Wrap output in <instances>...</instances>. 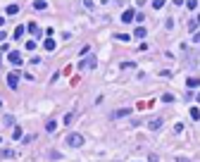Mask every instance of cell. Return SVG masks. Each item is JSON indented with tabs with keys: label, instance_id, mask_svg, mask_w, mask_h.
<instances>
[{
	"label": "cell",
	"instance_id": "cell-1",
	"mask_svg": "<svg viewBox=\"0 0 200 162\" xmlns=\"http://www.w3.org/2000/svg\"><path fill=\"white\" fill-rule=\"evenodd\" d=\"M67 145H71V148H81V145H83V136L76 133V131L69 133V136H67Z\"/></svg>",
	"mask_w": 200,
	"mask_h": 162
},
{
	"label": "cell",
	"instance_id": "cell-2",
	"mask_svg": "<svg viewBox=\"0 0 200 162\" xmlns=\"http://www.w3.org/2000/svg\"><path fill=\"white\" fill-rule=\"evenodd\" d=\"M95 65H98V60H95V55H88V57H83L81 62H79V69H95Z\"/></svg>",
	"mask_w": 200,
	"mask_h": 162
},
{
	"label": "cell",
	"instance_id": "cell-3",
	"mask_svg": "<svg viewBox=\"0 0 200 162\" xmlns=\"http://www.w3.org/2000/svg\"><path fill=\"white\" fill-rule=\"evenodd\" d=\"M7 62L14 65V67H19L24 62V60H22V53H19V50H10V53H7Z\"/></svg>",
	"mask_w": 200,
	"mask_h": 162
},
{
	"label": "cell",
	"instance_id": "cell-4",
	"mask_svg": "<svg viewBox=\"0 0 200 162\" xmlns=\"http://www.w3.org/2000/svg\"><path fill=\"white\" fill-rule=\"evenodd\" d=\"M131 115V107H122V110H112V119H122V117H129Z\"/></svg>",
	"mask_w": 200,
	"mask_h": 162
},
{
	"label": "cell",
	"instance_id": "cell-5",
	"mask_svg": "<svg viewBox=\"0 0 200 162\" xmlns=\"http://www.w3.org/2000/svg\"><path fill=\"white\" fill-rule=\"evenodd\" d=\"M7 86H10V88H17V86H19V74H17V72H10V74H7Z\"/></svg>",
	"mask_w": 200,
	"mask_h": 162
},
{
	"label": "cell",
	"instance_id": "cell-6",
	"mask_svg": "<svg viewBox=\"0 0 200 162\" xmlns=\"http://www.w3.org/2000/svg\"><path fill=\"white\" fill-rule=\"evenodd\" d=\"M133 17H136V12H133V10H124V12H122V22H124V24H131Z\"/></svg>",
	"mask_w": 200,
	"mask_h": 162
},
{
	"label": "cell",
	"instance_id": "cell-7",
	"mask_svg": "<svg viewBox=\"0 0 200 162\" xmlns=\"http://www.w3.org/2000/svg\"><path fill=\"white\" fill-rule=\"evenodd\" d=\"M148 127H150L153 131H155V129H160V127H162V117H155V119H153V122H150Z\"/></svg>",
	"mask_w": 200,
	"mask_h": 162
},
{
	"label": "cell",
	"instance_id": "cell-8",
	"mask_svg": "<svg viewBox=\"0 0 200 162\" xmlns=\"http://www.w3.org/2000/svg\"><path fill=\"white\" fill-rule=\"evenodd\" d=\"M12 138H14V141H19V138H24V131L19 129V127H14V129H12Z\"/></svg>",
	"mask_w": 200,
	"mask_h": 162
},
{
	"label": "cell",
	"instance_id": "cell-9",
	"mask_svg": "<svg viewBox=\"0 0 200 162\" xmlns=\"http://www.w3.org/2000/svg\"><path fill=\"white\" fill-rule=\"evenodd\" d=\"M133 36H136V38H145V36H148V31H145V26H138V29L133 31Z\"/></svg>",
	"mask_w": 200,
	"mask_h": 162
},
{
	"label": "cell",
	"instance_id": "cell-10",
	"mask_svg": "<svg viewBox=\"0 0 200 162\" xmlns=\"http://www.w3.org/2000/svg\"><path fill=\"white\" fill-rule=\"evenodd\" d=\"M5 12H7V14H17V12H19V5H14V2H12V5H7V7H5Z\"/></svg>",
	"mask_w": 200,
	"mask_h": 162
},
{
	"label": "cell",
	"instance_id": "cell-11",
	"mask_svg": "<svg viewBox=\"0 0 200 162\" xmlns=\"http://www.w3.org/2000/svg\"><path fill=\"white\" fill-rule=\"evenodd\" d=\"M12 155H14V153H12L10 148H2V150H0V157H2V160H10Z\"/></svg>",
	"mask_w": 200,
	"mask_h": 162
},
{
	"label": "cell",
	"instance_id": "cell-12",
	"mask_svg": "<svg viewBox=\"0 0 200 162\" xmlns=\"http://www.w3.org/2000/svg\"><path fill=\"white\" fill-rule=\"evenodd\" d=\"M57 129V122H55V119H48V122H45V131H55Z\"/></svg>",
	"mask_w": 200,
	"mask_h": 162
},
{
	"label": "cell",
	"instance_id": "cell-13",
	"mask_svg": "<svg viewBox=\"0 0 200 162\" xmlns=\"http://www.w3.org/2000/svg\"><path fill=\"white\" fill-rule=\"evenodd\" d=\"M43 48H45V50H55V41H53V38H45Z\"/></svg>",
	"mask_w": 200,
	"mask_h": 162
},
{
	"label": "cell",
	"instance_id": "cell-14",
	"mask_svg": "<svg viewBox=\"0 0 200 162\" xmlns=\"http://www.w3.org/2000/svg\"><path fill=\"white\" fill-rule=\"evenodd\" d=\"M24 31H26V26H17L12 36H14V38H22V36H24Z\"/></svg>",
	"mask_w": 200,
	"mask_h": 162
},
{
	"label": "cell",
	"instance_id": "cell-15",
	"mask_svg": "<svg viewBox=\"0 0 200 162\" xmlns=\"http://www.w3.org/2000/svg\"><path fill=\"white\" fill-rule=\"evenodd\" d=\"M33 7H36V10H45V7H48V2H45V0H36V2H33Z\"/></svg>",
	"mask_w": 200,
	"mask_h": 162
},
{
	"label": "cell",
	"instance_id": "cell-16",
	"mask_svg": "<svg viewBox=\"0 0 200 162\" xmlns=\"http://www.w3.org/2000/svg\"><path fill=\"white\" fill-rule=\"evenodd\" d=\"M198 84H200V79H198V76H191V79H188V88H195Z\"/></svg>",
	"mask_w": 200,
	"mask_h": 162
},
{
	"label": "cell",
	"instance_id": "cell-17",
	"mask_svg": "<svg viewBox=\"0 0 200 162\" xmlns=\"http://www.w3.org/2000/svg\"><path fill=\"white\" fill-rule=\"evenodd\" d=\"M191 119H195V122L200 119V110L198 107H191Z\"/></svg>",
	"mask_w": 200,
	"mask_h": 162
},
{
	"label": "cell",
	"instance_id": "cell-18",
	"mask_svg": "<svg viewBox=\"0 0 200 162\" xmlns=\"http://www.w3.org/2000/svg\"><path fill=\"white\" fill-rule=\"evenodd\" d=\"M76 117H74V112H69V115H65V124H71Z\"/></svg>",
	"mask_w": 200,
	"mask_h": 162
},
{
	"label": "cell",
	"instance_id": "cell-19",
	"mask_svg": "<svg viewBox=\"0 0 200 162\" xmlns=\"http://www.w3.org/2000/svg\"><path fill=\"white\" fill-rule=\"evenodd\" d=\"M162 5H165V0H153V7H155V10H160Z\"/></svg>",
	"mask_w": 200,
	"mask_h": 162
},
{
	"label": "cell",
	"instance_id": "cell-20",
	"mask_svg": "<svg viewBox=\"0 0 200 162\" xmlns=\"http://www.w3.org/2000/svg\"><path fill=\"white\" fill-rule=\"evenodd\" d=\"M195 29H198V22H195V19H193V22H188V31H195Z\"/></svg>",
	"mask_w": 200,
	"mask_h": 162
},
{
	"label": "cell",
	"instance_id": "cell-21",
	"mask_svg": "<svg viewBox=\"0 0 200 162\" xmlns=\"http://www.w3.org/2000/svg\"><path fill=\"white\" fill-rule=\"evenodd\" d=\"M114 38H117V41H131V38H129V36H126V33H117V36H114Z\"/></svg>",
	"mask_w": 200,
	"mask_h": 162
},
{
	"label": "cell",
	"instance_id": "cell-22",
	"mask_svg": "<svg viewBox=\"0 0 200 162\" xmlns=\"http://www.w3.org/2000/svg\"><path fill=\"white\" fill-rule=\"evenodd\" d=\"M171 100H174V96H171V93H165V96H162V102H171Z\"/></svg>",
	"mask_w": 200,
	"mask_h": 162
},
{
	"label": "cell",
	"instance_id": "cell-23",
	"mask_svg": "<svg viewBox=\"0 0 200 162\" xmlns=\"http://www.w3.org/2000/svg\"><path fill=\"white\" fill-rule=\"evenodd\" d=\"M26 50H36V41H26Z\"/></svg>",
	"mask_w": 200,
	"mask_h": 162
},
{
	"label": "cell",
	"instance_id": "cell-24",
	"mask_svg": "<svg viewBox=\"0 0 200 162\" xmlns=\"http://www.w3.org/2000/svg\"><path fill=\"white\" fill-rule=\"evenodd\" d=\"M26 31H31V33H38V26H36V24H29V26H26Z\"/></svg>",
	"mask_w": 200,
	"mask_h": 162
},
{
	"label": "cell",
	"instance_id": "cell-25",
	"mask_svg": "<svg viewBox=\"0 0 200 162\" xmlns=\"http://www.w3.org/2000/svg\"><path fill=\"white\" fill-rule=\"evenodd\" d=\"M186 5H188V10H195V7H198V2H195V0H188Z\"/></svg>",
	"mask_w": 200,
	"mask_h": 162
},
{
	"label": "cell",
	"instance_id": "cell-26",
	"mask_svg": "<svg viewBox=\"0 0 200 162\" xmlns=\"http://www.w3.org/2000/svg\"><path fill=\"white\" fill-rule=\"evenodd\" d=\"M148 162H160V157H157V155H150V157H148Z\"/></svg>",
	"mask_w": 200,
	"mask_h": 162
},
{
	"label": "cell",
	"instance_id": "cell-27",
	"mask_svg": "<svg viewBox=\"0 0 200 162\" xmlns=\"http://www.w3.org/2000/svg\"><path fill=\"white\" fill-rule=\"evenodd\" d=\"M176 162H191V160H186V157H181V155H179V157H176Z\"/></svg>",
	"mask_w": 200,
	"mask_h": 162
},
{
	"label": "cell",
	"instance_id": "cell-28",
	"mask_svg": "<svg viewBox=\"0 0 200 162\" xmlns=\"http://www.w3.org/2000/svg\"><path fill=\"white\" fill-rule=\"evenodd\" d=\"M2 26H5V19H2V17H0V29H2Z\"/></svg>",
	"mask_w": 200,
	"mask_h": 162
},
{
	"label": "cell",
	"instance_id": "cell-29",
	"mask_svg": "<svg viewBox=\"0 0 200 162\" xmlns=\"http://www.w3.org/2000/svg\"><path fill=\"white\" fill-rule=\"evenodd\" d=\"M195 100H198V102H200V93H198V96H195Z\"/></svg>",
	"mask_w": 200,
	"mask_h": 162
},
{
	"label": "cell",
	"instance_id": "cell-30",
	"mask_svg": "<svg viewBox=\"0 0 200 162\" xmlns=\"http://www.w3.org/2000/svg\"><path fill=\"white\" fill-rule=\"evenodd\" d=\"M0 105H2V100H0Z\"/></svg>",
	"mask_w": 200,
	"mask_h": 162
}]
</instances>
